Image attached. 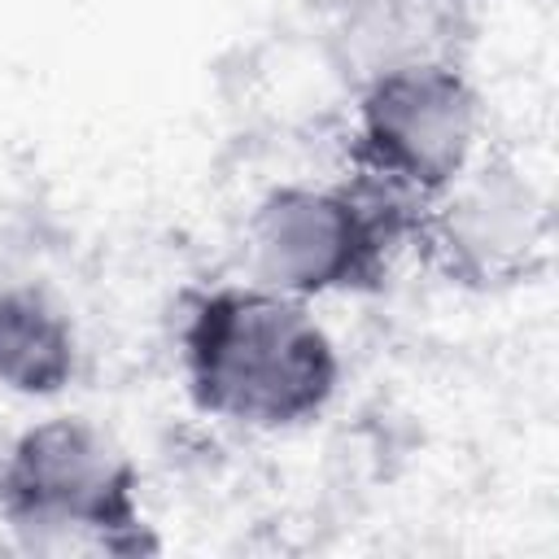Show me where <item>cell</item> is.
Returning <instances> with one entry per match:
<instances>
[{"label":"cell","mask_w":559,"mask_h":559,"mask_svg":"<svg viewBox=\"0 0 559 559\" xmlns=\"http://www.w3.org/2000/svg\"><path fill=\"white\" fill-rule=\"evenodd\" d=\"M183 384L197 411L253 428H297L332 402L341 354L301 297L266 284H223L192 301L179 332Z\"/></svg>","instance_id":"cell-1"},{"label":"cell","mask_w":559,"mask_h":559,"mask_svg":"<svg viewBox=\"0 0 559 559\" xmlns=\"http://www.w3.org/2000/svg\"><path fill=\"white\" fill-rule=\"evenodd\" d=\"M419 210L380 183H280L249 218L258 284L288 297H336L376 288L393 245L415 236Z\"/></svg>","instance_id":"cell-2"},{"label":"cell","mask_w":559,"mask_h":559,"mask_svg":"<svg viewBox=\"0 0 559 559\" xmlns=\"http://www.w3.org/2000/svg\"><path fill=\"white\" fill-rule=\"evenodd\" d=\"M0 507L17 528L74 533L114 555L153 546L135 463L105 428L79 415L39 419L9 445Z\"/></svg>","instance_id":"cell-3"},{"label":"cell","mask_w":559,"mask_h":559,"mask_svg":"<svg viewBox=\"0 0 559 559\" xmlns=\"http://www.w3.org/2000/svg\"><path fill=\"white\" fill-rule=\"evenodd\" d=\"M476 148L480 96L459 61H411L358 83L354 166L415 210L450 188Z\"/></svg>","instance_id":"cell-4"},{"label":"cell","mask_w":559,"mask_h":559,"mask_svg":"<svg viewBox=\"0 0 559 559\" xmlns=\"http://www.w3.org/2000/svg\"><path fill=\"white\" fill-rule=\"evenodd\" d=\"M415 236L450 280L498 288L533 271L546 249V214L515 166L476 157L450 188L419 205Z\"/></svg>","instance_id":"cell-5"},{"label":"cell","mask_w":559,"mask_h":559,"mask_svg":"<svg viewBox=\"0 0 559 559\" xmlns=\"http://www.w3.org/2000/svg\"><path fill=\"white\" fill-rule=\"evenodd\" d=\"M79 367V336L66 310L26 284L0 288V389L57 397Z\"/></svg>","instance_id":"cell-6"},{"label":"cell","mask_w":559,"mask_h":559,"mask_svg":"<svg viewBox=\"0 0 559 559\" xmlns=\"http://www.w3.org/2000/svg\"><path fill=\"white\" fill-rule=\"evenodd\" d=\"M445 35V0H362L345 22L349 66H358V83L411 61H454Z\"/></svg>","instance_id":"cell-7"}]
</instances>
